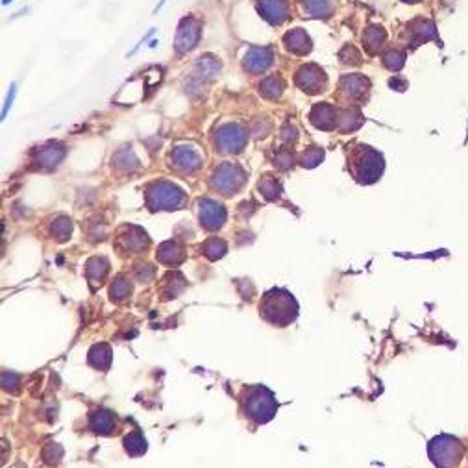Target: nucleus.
<instances>
[{
    "mask_svg": "<svg viewBox=\"0 0 468 468\" xmlns=\"http://www.w3.org/2000/svg\"><path fill=\"white\" fill-rule=\"evenodd\" d=\"M258 309H260V316L267 324L276 326V328H287L298 319L300 304L290 290L283 289V287H272L263 293Z\"/></svg>",
    "mask_w": 468,
    "mask_h": 468,
    "instance_id": "1",
    "label": "nucleus"
},
{
    "mask_svg": "<svg viewBox=\"0 0 468 468\" xmlns=\"http://www.w3.org/2000/svg\"><path fill=\"white\" fill-rule=\"evenodd\" d=\"M346 161H348V173L357 183L370 185L377 182L385 168V159L376 148L368 145H352L346 150Z\"/></svg>",
    "mask_w": 468,
    "mask_h": 468,
    "instance_id": "2",
    "label": "nucleus"
},
{
    "mask_svg": "<svg viewBox=\"0 0 468 468\" xmlns=\"http://www.w3.org/2000/svg\"><path fill=\"white\" fill-rule=\"evenodd\" d=\"M239 407L244 417L254 424H267L278 413L276 394L265 385H246L239 392Z\"/></svg>",
    "mask_w": 468,
    "mask_h": 468,
    "instance_id": "3",
    "label": "nucleus"
},
{
    "mask_svg": "<svg viewBox=\"0 0 468 468\" xmlns=\"http://www.w3.org/2000/svg\"><path fill=\"white\" fill-rule=\"evenodd\" d=\"M145 202L150 211H174L187 202V194L171 182H152L145 191Z\"/></svg>",
    "mask_w": 468,
    "mask_h": 468,
    "instance_id": "4",
    "label": "nucleus"
},
{
    "mask_svg": "<svg viewBox=\"0 0 468 468\" xmlns=\"http://www.w3.org/2000/svg\"><path fill=\"white\" fill-rule=\"evenodd\" d=\"M427 455L435 467H457L464 457V444L452 435H437L427 444Z\"/></svg>",
    "mask_w": 468,
    "mask_h": 468,
    "instance_id": "5",
    "label": "nucleus"
},
{
    "mask_svg": "<svg viewBox=\"0 0 468 468\" xmlns=\"http://www.w3.org/2000/svg\"><path fill=\"white\" fill-rule=\"evenodd\" d=\"M246 183V171L241 167L239 163L224 161L222 165L215 168L211 176V189L222 196H234L244 187Z\"/></svg>",
    "mask_w": 468,
    "mask_h": 468,
    "instance_id": "6",
    "label": "nucleus"
},
{
    "mask_svg": "<svg viewBox=\"0 0 468 468\" xmlns=\"http://www.w3.org/2000/svg\"><path fill=\"white\" fill-rule=\"evenodd\" d=\"M115 248H117L119 255H122V258L145 254L150 248V237L139 226L124 224V226L119 228L117 237H115Z\"/></svg>",
    "mask_w": 468,
    "mask_h": 468,
    "instance_id": "7",
    "label": "nucleus"
},
{
    "mask_svg": "<svg viewBox=\"0 0 468 468\" xmlns=\"http://www.w3.org/2000/svg\"><path fill=\"white\" fill-rule=\"evenodd\" d=\"M248 142V132L243 124L232 122V124H222L217 130L213 139L215 150L220 154H239Z\"/></svg>",
    "mask_w": 468,
    "mask_h": 468,
    "instance_id": "8",
    "label": "nucleus"
},
{
    "mask_svg": "<svg viewBox=\"0 0 468 468\" xmlns=\"http://www.w3.org/2000/svg\"><path fill=\"white\" fill-rule=\"evenodd\" d=\"M168 165L183 174H193L202 168V156L191 145L173 148V152L168 154Z\"/></svg>",
    "mask_w": 468,
    "mask_h": 468,
    "instance_id": "9",
    "label": "nucleus"
},
{
    "mask_svg": "<svg viewBox=\"0 0 468 468\" xmlns=\"http://www.w3.org/2000/svg\"><path fill=\"white\" fill-rule=\"evenodd\" d=\"M296 86L307 95H319L328 86V76L324 74L321 67L315 63L304 65L296 72Z\"/></svg>",
    "mask_w": 468,
    "mask_h": 468,
    "instance_id": "10",
    "label": "nucleus"
},
{
    "mask_svg": "<svg viewBox=\"0 0 468 468\" xmlns=\"http://www.w3.org/2000/svg\"><path fill=\"white\" fill-rule=\"evenodd\" d=\"M199 219L200 226L208 232H217L226 222V208L220 202H215L211 199H202L199 202Z\"/></svg>",
    "mask_w": 468,
    "mask_h": 468,
    "instance_id": "11",
    "label": "nucleus"
},
{
    "mask_svg": "<svg viewBox=\"0 0 468 468\" xmlns=\"http://www.w3.org/2000/svg\"><path fill=\"white\" fill-rule=\"evenodd\" d=\"M200 41V25L193 17H187L180 22L178 34H176V51L187 52L199 45Z\"/></svg>",
    "mask_w": 468,
    "mask_h": 468,
    "instance_id": "12",
    "label": "nucleus"
},
{
    "mask_svg": "<svg viewBox=\"0 0 468 468\" xmlns=\"http://www.w3.org/2000/svg\"><path fill=\"white\" fill-rule=\"evenodd\" d=\"M309 121L315 124L319 130H335L339 126V109L331 106L328 102L315 104L309 113Z\"/></svg>",
    "mask_w": 468,
    "mask_h": 468,
    "instance_id": "13",
    "label": "nucleus"
},
{
    "mask_svg": "<svg viewBox=\"0 0 468 468\" xmlns=\"http://www.w3.org/2000/svg\"><path fill=\"white\" fill-rule=\"evenodd\" d=\"M272 51L267 48V46H254V48H250L246 52V56L243 60L244 69L252 74H260V72H265L272 65Z\"/></svg>",
    "mask_w": 468,
    "mask_h": 468,
    "instance_id": "14",
    "label": "nucleus"
},
{
    "mask_svg": "<svg viewBox=\"0 0 468 468\" xmlns=\"http://www.w3.org/2000/svg\"><path fill=\"white\" fill-rule=\"evenodd\" d=\"M156 260L161 265H168V267H178L183 261L187 260V252L183 248L178 241H165L158 246L156 252Z\"/></svg>",
    "mask_w": 468,
    "mask_h": 468,
    "instance_id": "15",
    "label": "nucleus"
},
{
    "mask_svg": "<svg viewBox=\"0 0 468 468\" xmlns=\"http://www.w3.org/2000/svg\"><path fill=\"white\" fill-rule=\"evenodd\" d=\"M187 287V281H185V276L178 270H173V272H167L163 276V280L159 281V295H161V300H174L182 295L183 290Z\"/></svg>",
    "mask_w": 468,
    "mask_h": 468,
    "instance_id": "16",
    "label": "nucleus"
},
{
    "mask_svg": "<svg viewBox=\"0 0 468 468\" xmlns=\"http://www.w3.org/2000/svg\"><path fill=\"white\" fill-rule=\"evenodd\" d=\"M89 427L97 435L102 437H109L117 432V417L107 409H97L89 415Z\"/></svg>",
    "mask_w": 468,
    "mask_h": 468,
    "instance_id": "17",
    "label": "nucleus"
},
{
    "mask_svg": "<svg viewBox=\"0 0 468 468\" xmlns=\"http://www.w3.org/2000/svg\"><path fill=\"white\" fill-rule=\"evenodd\" d=\"M258 10L270 25H281L289 17V8H287L285 0H260Z\"/></svg>",
    "mask_w": 468,
    "mask_h": 468,
    "instance_id": "18",
    "label": "nucleus"
},
{
    "mask_svg": "<svg viewBox=\"0 0 468 468\" xmlns=\"http://www.w3.org/2000/svg\"><path fill=\"white\" fill-rule=\"evenodd\" d=\"M339 89L348 98H363L370 89V81L361 74H348V76H342Z\"/></svg>",
    "mask_w": 468,
    "mask_h": 468,
    "instance_id": "19",
    "label": "nucleus"
},
{
    "mask_svg": "<svg viewBox=\"0 0 468 468\" xmlns=\"http://www.w3.org/2000/svg\"><path fill=\"white\" fill-rule=\"evenodd\" d=\"M87 363L97 368V370L107 372L109 366L113 363V350L112 346L106 345V342H100V345H93L91 350L87 352Z\"/></svg>",
    "mask_w": 468,
    "mask_h": 468,
    "instance_id": "20",
    "label": "nucleus"
},
{
    "mask_svg": "<svg viewBox=\"0 0 468 468\" xmlns=\"http://www.w3.org/2000/svg\"><path fill=\"white\" fill-rule=\"evenodd\" d=\"M63 158H65V148L61 147L60 142H51L37 150L36 163L43 168H52L56 167Z\"/></svg>",
    "mask_w": 468,
    "mask_h": 468,
    "instance_id": "21",
    "label": "nucleus"
},
{
    "mask_svg": "<svg viewBox=\"0 0 468 468\" xmlns=\"http://www.w3.org/2000/svg\"><path fill=\"white\" fill-rule=\"evenodd\" d=\"M283 43L287 46V51H290L293 54H298V56L309 54L311 48H313L309 36L302 28H296V30H290L289 34H285Z\"/></svg>",
    "mask_w": 468,
    "mask_h": 468,
    "instance_id": "22",
    "label": "nucleus"
},
{
    "mask_svg": "<svg viewBox=\"0 0 468 468\" xmlns=\"http://www.w3.org/2000/svg\"><path fill=\"white\" fill-rule=\"evenodd\" d=\"M407 36L415 43V46H418L420 43H424V41H429L435 37V26H433L429 20H413L411 25L407 26Z\"/></svg>",
    "mask_w": 468,
    "mask_h": 468,
    "instance_id": "23",
    "label": "nucleus"
},
{
    "mask_svg": "<svg viewBox=\"0 0 468 468\" xmlns=\"http://www.w3.org/2000/svg\"><path fill=\"white\" fill-rule=\"evenodd\" d=\"M133 293V285L130 281L126 274H119L115 280L112 281V287H109V298L117 304L130 300V296Z\"/></svg>",
    "mask_w": 468,
    "mask_h": 468,
    "instance_id": "24",
    "label": "nucleus"
},
{
    "mask_svg": "<svg viewBox=\"0 0 468 468\" xmlns=\"http://www.w3.org/2000/svg\"><path fill=\"white\" fill-rule=\"evenodd\" d=\"M107 272H109V261L106 258H91L87 261L86 274L91 283L102 285V281L106 280Z\"/></svg>",
    "mask_w": 468,
    "mask_h": 468,
    "instance_id": "25",
    "label": "nucleus"
},
{
    "mask_svg": "<svg viewBox=\"0 0 468 468\" xmlns=\"http://www.w3.org/2000/svg\"><path fill=\"white\" fill-rule=\"evenodd\" d=\"M122 444H124V452H126L130 457H141L148 450L147 439H145V435H142L141 432L128 433L126 437L122 439Z\"/></svg>",
    "mask_w": 468,
    "mask_h": 468,
    "instance_id": "26",
    "label": "nucleus"
},
{
    "mask_svg": "<svg viewBox=\"0 0 468 468\" xmlns=\"http://www.w3.org/2000/svg\"><path fill=\"white\" fill-rule=\"evenodd\" d=\"M228 252V243L220 237H208L202 244V254L208 258L209 261L222 260Z\"/></svg>",
    "mask_w": 468,
    "mask_h": 468,
    "instance_id": "27",
    "label": "nucleus"
},
{
    "mask_svg": "<svg viewBox=\"0 0 468 468\" xmlns=\"http://www.w3.org/2000/svg\"><path fill=\"white\" fill-rule=\"evenodd\" d=\"M283 89H285V83L280 76L265 78L260 86V93L265 98H269V100H276V98H280L281 93H283Z\"/></svg>",
    "mask_w": 468,
    "mask_h": 468,
    "instance_id": "28",
    "label": "nucleus"
},
{
    "mask_svg": "<svg viewBox=\"0 0 468 468\" xmlns=\"http://www.w3.org/2000/svg\"><path fill=\"white\" fill-rule=\"evenodd\" d=\"M258 187H260V193L263 194L265 199L269 200V202H276V200L281 196V193H283L280 182H278L276 178H272V176H269V174L263 176V180H261Z\"/></svg>",
    "mask_w": 468,
    "mask_h": 468,
    "instance_id": "29",
    "label": "nucleus"
},
{
    "mask_svg": "<svg viewBox=\"0 0 468 468\" xmlns=\"http://www.w3.org/2000/svg\"><path fill=\"white\" fill-rule=\"evenodd\" d=\"M385 32H383V28H380V26L368 28V30L365 32V36H363L366 51L370 52V54H376V52L382 48L383 43H385Z\"/></svg>",
    "mask_w": 468,
    "mask_h": 468,
    "instance_id": "30",
    "label": "nucleus"
},
{
    "mask_svg": "<svg viewBox=\"0 0 468 468\" xmlns=\"http://www.w3.org/2000/svg\"><path fill=\"white\" fill-rule=\"evenodd\" d=\"M72 234V222L69 217H58L56 220H52L51 224V235L60 243H65L67 239H71Z\"/></svg>",
    "mask_w": 468,
    "mask_h": 468,
    "instance_id": "31",
    "label": "nucleus"
},
{
    "mask_svg": "<svg viewBox=\"0 0 468 468\" xmlns=\"http://www.w3.org/2000/svg\"><path fill=\"white\" fill-rule=\"evenodd\" d=\"M302 4L315 17H328L333 11V0H302Z\"/></svg>",
    "mask_w": 468,
    "mask_h": 468,
    "instance_id": "32",
    "label": "nucleus"
},
{
    "mask_svg": "<svg viewBox=\"0 0 468 468\" xmlns=\"http://www.w3.org/2000/svg\"><path fill=\"white\" fill-rule=\"evenodd\" d=\"M322 159H324V150L319 147L305 148V152L302 154V165L307 168L316 167L319 163H322Z\"/></svg>",
    "mask_w": 468,
    "mask_h": 468,
    "instance_id": "33",
    "label": "nucleus"
},
{
    "mask_svg": "<svg viewBox=\"0 0 468 468\" xmlns=\"http://www.w3.org/2000/svg\"><path fill=\"white\" fill-rule=\"evenodd\" d=\"M63 457V448L56 443H48L43 448V461L46 464H58Z\"/></svg>",
    "mask_w": 468,
    "mask_h": 468,
    "instance_id": "34",
    "label": "nucleus"
},
{
    "mask_svg": "<svg viewBox=\"0 0 468 468\" xmlns=\"http://www.w3.org/2000/svg\"><path fill=\"white\" fill-rule=\"evenodd\" d=\"M383 63L389 71H400L406 63V54L400 51H389L383 58Z\"/></svg>",
    "mask_w": 468,
    "mask_h": 468,
    "instance_id": "35",
    "label": "nucleus"
},
{
    "mask_svg": "<svg viewBox=\"0 0 468 468\" xmlns=\"http://www.w3.org/2000/svg\"><path fill=\"white\" fill-rule=\"evenodd\" d=\"M293 161H295V156H293L289 148H281L274 156V165L281 168V171H287L289 167H293Z\"/></svg>",
    "mask_w": 468,
    "mask_h": 468,
    "instance_id": "36",
    "label": "nucleus"
},
{
    "mask_svg": "<svg viewBox=\"0 0 468 468\" xmlns=\"http://www.w3.org/2000/svg\"><path fill=\"white\" fill-rule=\"evenodd\" d=\"M156 276V267H152L150 263H142L135 267V278L141 283H150Z\"/></svg>",
    "mask_w": 468,
    "mask_h": 468,
    "instance_id": "37",
    "label": "nucleus"
},
{
    "mask_svg": "<svg viewBox=\"0 0 468 468\" xmlns=\"http://www.w3.org/2000/svg\"><path fill=\"white\" fill-rule=\"evenodd\" d=\"M2 387H4V391L15 394L20 389V377L13 374V372H4L2 374Z\"/></svg>",
    "mask_w": 468,
    "mask_h": 468,
    "instance_id": "38",
    "label": "nucleus"
},
{
    "mask_svg": "<svg viewBox=\"0 0 468 468\" xmlns=\"http://www.w3.org/2000/svg\"><path fill=\"white\" fill-rule=\"evenodd\" d=\"M113 167L119 168V171H133V168L138 167V158L135 156H132L130 159H122L121 154H115V158H113Z\"/></svg>",
    "mask_w": 468,
    "mask_h": 468,
    "instance_id": "39",
    "label": "nucleus"
},
{
    "mask_svg": "<svg viewBox=\"0 0 468 468\" xmlns=\"http://www.w3.org/2000/svg\"><path fill=\"white\" fill-rule=\"evenodd\" d=\"M389 83H391V87H400V91H403V89H406V87H407L406 80L398 81V78H392V80L389 81Z\"/></svg>",
    "mask_w": 468,
    "mask_h": 468,
    "instance_id": "40",
    "label": "nucleus"
},
{
    "mask_svg": "<svg viewBox=\"0 0 468 468\" xmlns=\"http://www.w3.org/2000/svg\"><path fill=\"white\" fill-rule=\"evenodd\" d=\"M406 2H418V0H406Z\"/></svg>",
    "mask_w": 468,
    "mask_h": 468,
    "instance_id": "41",
    "label": "nucleus"
},
{
    "mask_svg": "<svg viewBox=\"0 0 468 468\" xmlns=\"http://www.w3.org/2000/svg\"><path fill=\"white\" fill-rule=\"evenodd\" d=\"M8 2H11V0H4V4H8Z\"/></svg>",
    "mask_w": 468,
    "mask_h": 468,
    "instance_id": "42",
    "label": "nucleus"
}]
</instances>
